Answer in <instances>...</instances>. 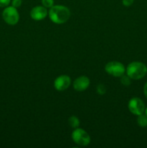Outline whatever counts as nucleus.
<instances>
[{"label": "nucleus", "instance_id": "nucleus-1", "mask_svg": "<svg viewBox=\"0 0 147 148\" xmlns=\"http://www.w3.org/2000/svg\"><path fill=\"white\" fill-rule=\"evenodd\" d=\"M48 15L50 20L56 24H63L68 21L71 12L68 7L63 5H53L49 10Z\"/></svg>", "mask_w": 147, "mask_h": 148}, {"label": "nucleus", "instance_id": "nucleus-4", "mask_svg": "<svg viewBox=\"0 0 147 148\" xmlns=\"http://www.w3.org/2000/svg\"><path fill=\"white\" fill-rule=\"evenodd\" d=\"M71 137L73 141L76 145L80 146L88 145L91 140L89 134L86 131L80 128H76L72 132Z\"/></svg>", "mask_w": 147, "mask_h": 148}, {"label": "nucleus", "instance_id": "nucleus-19", "mask_svg": "<svg viewBox=\"0 0 147 148\" xmlns=\"http://www.w3.org/2000/svg\"><path fill=\"white\" fill-rule=\"evenodd\" d=\"M145 115L147 116V108H145Z\"/></svg>", "mask_w": 147, "mask_h": 148}, {"label": "nucleus", "instance_id": "nucleus-16", "mask_svg": "<svg viewBox=\"0 0 147 148\" xmlns=\"http://www.w3.org/2000/svg\"><path fill=\"white\" fill-rule=\"evenodd\" d=\"M11 2V0H0V7H7Z\"/></svg>", "mask_w": 147, "mask_h": 148}, {"label": "nucleus", "instance_id": "nucleus-5", "mask_svg": "<svg viewBox=\"0 0 147 148\" xmlns=\"http://www.w3.org/2000/svg\"><path fill=\"white\" fill-rule=\"evenodd\" d=\"M105 69L107 73L116 77H119L123 75L125 72V66L122 63L116 61L108 62L105 65Z\"/></svg>", "mask_w": 147, "mask_h": 148}, {"label": "nucleus", "instance_id": "nucleus-14", "mask_svg": "<svg viewBox=\"0 0 147 148\" xmlns=\"http://www.w3.org/2000/svg\"><path fill=\"white\" fill-rule=\"evenodd\" d=\"M97 92L99 95H104V94L106 93V88L103 84H99L97 87Z\"/></svg>", "mask_w": 147, "mask_h": 148}, {"label": "nucleus", "instance_id": "nucleus-13", "mask_svg": "<svg viewBox=\"0 0 147 148\" xmlns=\"http://www.w3.org/2000/svg\"><path fill=\"white\" fill-rule=\"evenodd\" d=\"M42 4L46 8H50L54 4V0H41Z\"/></svg>", "mask_w": 147, "mask_h": 148}, {"label": "nucleus", "instance_id": "nucleus-6", "mask_svg": "<svg viewBox=\"0 0 147 148\" xmlns=\"http://www.w3.org/2000/svg\"><path fill=\"white\" fill-rule=\"evenodd\" d=\"M128 109L134 115L139 116L145 111V105L140 98H133L128 102Z\"/></svg>", "mask_w": 147, "mask_h": 148}, {"label": "nucleus", "instance_id": "nucleus-17", "mask_svg": "<svg viewBox=\"0 0 147 148\" xmlns=\"http://www.w3.org/2000/svg\"><path fill=\"white\" fill-rule=\"evenodd\" d=\"M122 4L125 7H130L132 5L134 2V0H122Z\"/></svg>", "mask_w": 147, "mask_h": 148}, {"label": "nucleus", "instance_id": "nucleus-18", "mask_svg": "<svg viewBox=\"0 0 147 148\" xmlns=\"http://www.w3.org/2000/svg\"><path fill=\"white\" fill-rule=\"evenodd\" d=\"M144 95H145L146 98V99H147V82H146V84L144 85Z\"/></svg>", "mask_w": 147, "mask_h": 148}, {"label": "nucleus", "instance_id": "nucleus-15", "mask_svg": "<svg viewBox=\"0 0 147 148\" xmlns=\"http://www.w3.org/2000/svg\"><path fill=\"white\" fill-rule=\"evenodd\" d=\"M22 0H12V6H13L15 8L20 7L22 5Z\"/></svg>", "mask_w": 147, "mask_h": 148}, {"label": "nucleus", "instance_id": "nucleus-3", "mask_svg": "<svg viewBox=\"0 0 147 148\" xmlns=\"http://www.w3.org/2000/svg\"><path fill=\"white\" fill-rule=\"evenodd\" d=\"M2 17L6 23L10 25H14L18 23L20 15L17 8L13 6H10L4 9L2 12Z\"/></svg>", "mask_w": 147, "mask_h": 148}, {"label": "nucleus", "instance_id": "nucleus-12", "mask_svg": "<svg viewBox=\"0 0 147 148\" xmlns=\"http://www.w3.org/2000/svg\"><path fill=\"white\" fill-rule=\"evenodd\" d=\"M120 82L124 86H129L131 85V78L128 75H122L120 78Z\"/></svg>", "mask_w": 147, "mask_h": 148}, {"label": "nucleus", "instance_id": "nucleus-10", "mask_svg": "<svg viewBox=\"0 0 147 148\" xmlns=\"http://www.w3.org/2000/svg\"><path fill=\"white\" fill-rule=\"evenodd\" d=\"M69 124L71 127L74 129H76L79 126L80 122H79V120L77 117L75 116H72L69 119Z\"/></svg>", "mask_w": 147, "mask_h": 148}, {"label": "nucleus", "instance_id": "nucleus-9", "mask_svg": "<svg viewBox=\"0 0 147 148\" xmlns=\"http://www.w3.org/2000/svg\"><path fill=\"white\" fill-rule=\"evenodd\" d=\"M89 83H90V81L87 77L81 76L75 79L73 86L75 90L78 91V92H82L87 89Z\"/></svg>", "mask_w": 147, "mask_h": 148}, {"label": "nucleus", "instance_id": "nucleus-11", "mask_svg": "<svg viewBox=\"0 0 147 148\" xmlns=\"http://www.w3.org/2000/svg\"><path fill=\"white\" fill-rule=\"evenodd\" d=\"M138 124L141 127H147V116L144 114H141L138 116V119H137Z\"/></svg>", "mask_w": 147, "mask_h": 148}, {"label": "nucleus", "instance_id": "nucleus-7", "mask_svg": "<svg viewBox=\"0 0 147 148\" xmlns=\"http://www.w3.org/2000/svg\"><path fill=\"white\" fill-rule=\"evenodd\" d=\"M71 78L68 75H61L54 81V88L58 91H63L71 85Z\"/></svg>", "mask_w": 147, "mask_h": 148}, {"label": "nucleus", "instance_id": "nucleus-2", "mask_svg": "<svg viewBox=\"0 0 147 148\" xmlns=\"http://www.w3.org/2000/svg\"><path fill=\"white\" fill-rule=\"evenodd\" d=\"M126 73L131 79L135 80L141 79L146 75L147 66L142 62H131L127 66Z\"/></svg>", "mask_w": 147, "mask_h": 148}, {"label": "nucleus", "instance_id": "nucleus-8", "mask_svg": "<svg viewBox=\"0 0 147 148\" xmlns=\"http://www.w3.org/2000/svg\"><path fill=\"white\" fill-rule=\"evenodd\" d=\"M48 14L46 8L43 6H36L30 11V17L35 20H42L46 18Z\"/></svg>", "mask_w": 147, "mask_h": 148}]
</instances>
